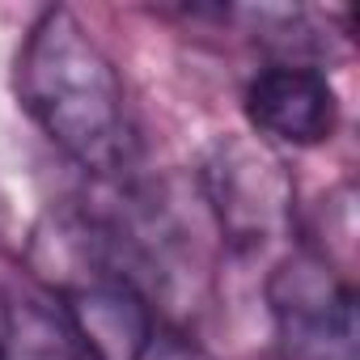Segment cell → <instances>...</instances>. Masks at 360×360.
<instances>
[{
  "label": "cell",
  "mask_w": 360,
  "mask_h": 360,
  "mask_svg": "<svg viewBox=\"0 0 360 360\" xmlns=\"http://www.w3.org/2000/svg\"><path fill=\"white\" fill-rule=\"evenodd\" d=\"M18 94L47 140L81 169L98 178L127 169L131 127L123 81L110 56L68 9H47L34 22L18 56Z\"/></svg>",
  "instance_id": "obj_1"
},
{
  "label": "cell",
  "mask_w": 360,
  "mask_h": 360,
  "mask_svg": "<svg viewBox=\"0 0 360 360\" xmlns=\"http://www.w3.org/2000/svg\"><path fill=\"white\" fill-rule=\"evenodd\" d=\"M267 309L288 360H356V292L318 250H292L271 271Z\"/></svg>",
  "instance_id": "obj_2"
},
{
  "label": "cell",
  "mask_w": 360,
  "mask_h": 360,
  "mask_svg": "<svg viewBox=\"0 0 360 360\" xmlns=\"http://www.w3.org/2000/svg\"><path fill=\"white\" fill-rule=\"evenodd\" d=\"M208 191L221 229L238 242H267L284 229L292 183L284 165L255 140H225L208 161Z\"/></svg>",
  "instance_id": "obj_3"
},
{
  "label": "cell",
  "mask_w": 360,
  "mask_h": 360,
  "mask_svg": "<svg viewBox=\"0 0 360 360\" xmlns=\"http://www.w3.org/2000/svg\"><path fill=\"white\" fill-rule=\"evenodd\" d=\"M246 119L255 131L309 148L330 140L339 123V98L330 81L309 64H271L246 85Z\"/></svg>",
  "instance_id": "obj_4"
},
{
  "label": "cell",
  "mask_w": 360,
  "mask_h": 360,
  "mask_svg": "<svg viewBox=\"0 0 360 360\" xmlns=\"http://www.w3.org/2000/svg\"><path fill=\"white\" fill-rule=\"evenodd\" d=\"M64 318L89 360H140L153 330L144 297L127 276L94 271L64 292Z\"/></svg>",
  "instance_id": "obj_5"
},
{
  "label": "cell",
  "mask_w": 360,
  "mask_h": 360,
  "mask_svg": "<svg viewBox=\"0 0 360 360\" xmlns=\"http://www.w3.org/2000/svg\"><path fill=\"white\" fill-rule=\"evenodd\" d=\"M0 360H89L64 318L43 292H9L0 301Z\"/></svg>",
  "instance_id": "obj_6"
},
{
  "label": "cell",
  "mask_w": 360,
  "mask_h": 360,
  "mask_svg": "<svg viewBox=\"0 0 360 360\" xmlns=\"http://www.w3.org/2000/svg\"><path fill=\"white\" fill-rule=\"evenodd\" d=\"M140 360H212V356L183 335H153Z\"/></svg>",
  "instance_id": "obj_7"
}]
</instances>
